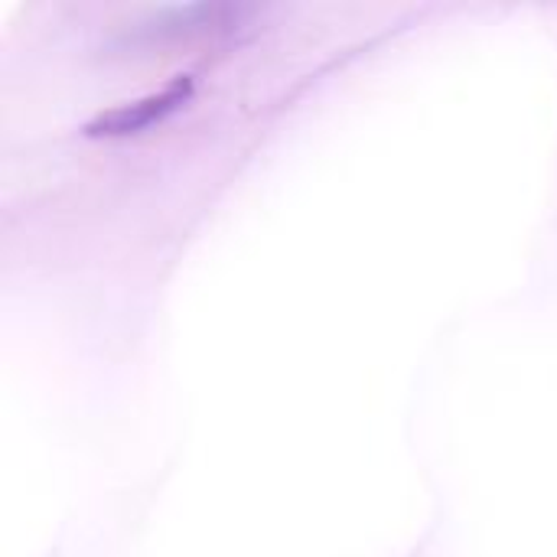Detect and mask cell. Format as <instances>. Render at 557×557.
Listing matches in <instances>:
<instances>
[{
	"instance_id": "6da1fadb",
	"label": "cell",
	"mask_w": 557,
	"mask_h": 557,
	"mask_svg": "<svg viewBox=\"0 0 557 557\" xmlns=\"http://www.w3.org/2000/svg\"><path fill=\"white\" fill-rule=\"evenodd\" d=\"M196 91V78L189 72L173 75L160 91H150L137 101H124L111 111H101L85 131L91 137H131L140 134L153 124H163L170 114H176L180 108H186V101Z\"/></svg>"
},
{
	"instance_id": "7a4b0ae2",
	"label": "cell",
	"mask_w": 557,
	"mask_h": 557,
	"mask_svg": "<svg viewBox=\"0 0 557 557\" xmlns=\"http://www.w3.org/2000/svg\"><path fill=\"white\" fill-rule=\"evenodd\" d=\"M245 13H248L245 7H228V3L170 7L144 26V39H186V36H202L215 29H232Z\"/></svg>"
}]
</instances>
